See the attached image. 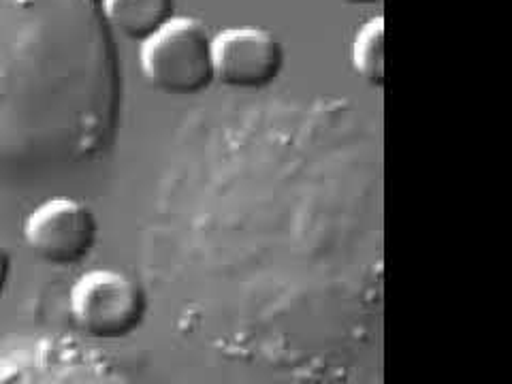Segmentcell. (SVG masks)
<instances>
[{"label":"cell","mask_w":512,"mask_h":384,"mask_svg":"<svg viewBox=\"0 0 512 384\" xmlns=\"http://www.w3.org/2000/svg\"><path fill=\"white\" fill-rule=\"evenodd\" d=\"M109 24L131 41H148L175 18V0H103Z\"/></svg>","instance_id":"5"},{"label":"cell","mask_w":512,"mask_h":384,"mask_svg":"<svg viewBox=\"0 0 512 384\" xmlns=\"http://www.w3.org/2000/svg\"><path fill=\"white\" fill-rule=\"evenodd\" d=\"M11 269H13L11 252L7 250V246H5L3 242H0V295L5 293V288H7V284H9Z\"/></svg>","instance_id":"7"},{"label":"cell","mask_w":512,"mask_h":384,"mask_svg":"<svg viewBox=\"0 0 512 384\" xmlns=\"http://www.w3.org/2000/svg\"><path fill=\"white\" fill-rule=\"evenodd\" d=\"M284 69V47L274 32L256 26L227 28L214 37L216 82L235 90H259Z\"/></svg>","instance_id":"4"},{"label":"cell","mask_w":512,"mask_h":384,"mask_svg":"<svg viewBox=\"0 0 512 384\" xmlns=\"http://www.w3.org/2000/svg\"><path fill=\"white\" fill-rule=\"evenodd\" d=\"M69 303L79 329L96 340L128 338L148 314L143 286L116 269L86 271L73 284Z\"/></svg>","instance_id":"2"},{"label":"cell","mask_w":512,"mask_h":384,"mask_svg":"<svg viewBox=\"0 0 512 384\" xmlns=\"http://www.w3.org/2000/svg\"><path fill=\"white\" fill-rule=\"evenodd\" d=\"M348 3H352V5H374V3H380V0H348Z\"/></svg>","instance_id":"8"},{"label":"cell","mask_w":512,"mask_h":384,"mask_svg":"<svg viewBox=\"0 0 512 384\" xmlns=\"http://www.w3.org/2000/svg\"><path fill=\"white\" fill-rule=\"evenodd\" d=\"M352 69L363 82L380 88L384 84V20L363 24L352 43Z\"/></svg>","instance_id":"6"},{"label":"cell","mask_w":512,"mask_h":384,"mask_svg":"<svg viewBox=\"0 0 512 384\" xmlns=\"http://www.w3.org/2000/svg\"><path fill=\"white\" fill-rule=\"evenodd\" d=\"M99 237V222L90 207L71 197H54L32 210L24 224L28 248L41 261L67 267L84 261Z\"/></svg>","instance_id":"3"},{"label":"cell","mask_w":512,"mask_h":384,"mask_svg":"<svg viewBox=\"0 0 512 384\" xmlns=\"http://www.w3.org/2000/svg\"><path fill=\"white\" fill-rule=\"evenodd\" d=\"M141 71L165 94H199L216 82L214 37L195 18H175L141 43Z\"/></svg>","instance_id":"1"}]
</instances>
